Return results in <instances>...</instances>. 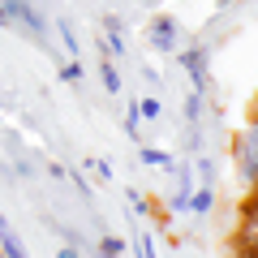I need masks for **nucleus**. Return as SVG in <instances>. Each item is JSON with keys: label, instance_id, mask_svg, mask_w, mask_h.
I'll return each instance as SVG.
<instances>
[{"label": "nucleus", "instance_id": "1a4fd4ad", "mask_svg": "<svg viewBox=\"0 0 258 258\" xmlns=\"http://www.w3.org/2000/svg\"><path fill=\"white\" fill-rule=\"evenodd\" d=\"M99 78H103V86H108V95H120V78H116V64L112 60L99 64Z\"/></svg>", "mask_w": 258, "mask_h": 258}, {"label": "nucleus", "instance_id": "f8f14e48", "mask_svg": "<svg viewBox=\"0 0 258 258\" xmlns=\"http://www.w3.org/2000/svg\"><path fill=\"white\" fill-rule=\"evenodd\" d=\"M142 164H147V168H168L172 159H168L164 151H155V147H142Z\"/></svg>", "mask_w": 258, "mask_h": 258}, {"label": "nucleus", "instance_id": "9b49d317", "mask_svg": "<svg viewBox=\"0 0 258 258\" xmlns=\"http://www.w3.org/2000/svg\"><path fill=\"white\" fill-rule=\"evenodd\" d=\"M198 116H203V91H194L189 99H185V120H189V125H198Z\"/></svg>", "mask_w": 258, "mask_h": 258}, {"label": "nucleus", "instance_id": "9d476101", "mask_svg": "<svg viewBox=\"0 0 258 258\" xmlns=\"http://www.w3.org/2000/svg\"><path fill=\"white\" fill-rule=\"evenodd\" d=\"M120 254H125V241H120V237H103L95 258H120Z\"/></svg>", "mask_w": 258, "mask_h": 258}, {"label": "nucleus", "instance_id": "ddd939ff", "mask_svg": "<svg viewBox=\"0 0 258 258\" xmlns=\"http://www.w3.org/2000/svg\"><path fill=\"white\" fill-rule=\"evenodd\" d=\"M138 103H142V108H138V116H151V120L159 116V99H138Z\"/></svg>", "mask_w": 258, "mask_h": 258}, {"label": "nucleus", "instance_id": "f257e3e1", "mask_svg": "<svg viewBox=\"0 0 258 258\" xmlns=\"http://www.w3.org/2000/svg\"><path fill=\"white\" fill-rule=\"evenodd\" d=\"M0 9L9 13V26H22V30H30L35 39H43L47 35V22H43V13L30 5V0H0Z\"/></svg>", "mask_w": 258, "mask_h": 258}, {"label": "nucleus", "instance_id": "39448f33", "mask_svg": "<svg viewBox=\"0 0 258 258\" xmlns=\"http://www.w3.org/2000/svg\"><path fill=\"white\" fill-rule=\"evenodd\" d=\"M232 258H258V228H241L232 237Z\"/></svg>", "mask_w": 258, "mask_h": 258}, {"label": "nucleus", "instance_id": "7ed1b4c3", "mask_svg": "<svg viewBox=\"0 0 258 258\" xmlns=\"http://www.w3.org/2000/svg\"><path fill=\"white\" fill-rule=\"evenodd\" d=\"M151 43H155L159 52H172L176 47V22L168 18V13H159V18L151 22Z\"/></svg>", "mask_w": 258, "mask_h": 258}, {"label": "nucleus", "instance_id": "20e7f679", "mask_svg": "<svg viewBox=\"0 0 258 258\" xmlns=\"http://www.w3.org/2000/svg\"><path fill=\"white\" fill-rule=\"evenodd\" d=\"M181 64H185V74L194 78V91H207V56H203V47H189V52L181 56Z\"/></svg>", "mask_w": 258, "mask_h": 258}, {"label": "nucleus", "instance_id": "f3484780", "mask_svg": "<svg viewBox=\"0 0 258 258\" xmlns=\"http://www.w3.org/2000/svg\"><path fill=\"white\" fill-rule=\"evenodd\" d=\"M0 228H9V220H5V215H0Z\"/></svg>", "mask_w": 258, "mask_h": 258}, {"label": "nucleus", "instance_id": "f03ea898", "mask_svg": "<svg viewBox=\"0 0 258 258\" xmlns=\"http://www.w3.org/2000/svg\"><path fill=\"white\" fill-rule=\"evenodd\" d=\"M232 159H237V172L245 176V181H258V125L245 129V134H237Z\"/></svg>", "mask_w": 258, "mask_h": 258}, {"label": "nucleus", "instance_id": "6e6552de", "mask_svg": "<svg viewBox=\"0 0 258 258\" xmlns=\"http://www.w3.org/2000/svg\"><path fill=\"white\" fill-rule=\"evenodd\" d=\"M211 207H215V189H211V185H203L198 194H189V211L194 215H207Z\"/></svg>", "mask_w": 258, "mask_h": 258}, {"label": "nucleus", "instance_id": "4468645a", "mask_svg": "<svg viewBox=\"0 0 258 258\" xmlns=\"http://www.w3.org/2000/svg\"><path fill=\"white\" fill-rule=\"evenodd\" d=\"M60 78H64V82H78V78H82V64H78V60H69V64L60 69Z\"/></svg>", "mask_w": 258, "mask_h": 258}, {"label": "nucleus", "instance_id": "a211bd4d", "mask_svg": "<svg viewBox=\"0 0 258 258\" xmlns=\"http://www.w3.org/2000/svg\"><path fill=\"white\" fill-rule=\"evenodd\" d=\"M254 120H258V112H254Z\"/></svg>", "mask_w": 258, "mask_h": 258}, {"label": "nucleus", "instance_id": "2eb2a0df", "mask_svg": "<svg viewBox=\"0 0 258 258\" xmlns=\"http://www.w3.org/2000/svg\"><path fill=\"white\" fill-rule=\"evenodd\" d=\"M60 35H64V47H69V52H78V35L69 30V22H60Z\"/></svg>", "mask_w": 258, "mask_h": 258}, {"label": "nucleus", "instance_id": "dca6fc26", "mask_svg": "<svg viewBox=\"0 0 258 258\" xmlns=\"http://www.w3.org/2000/svg\"><path fill=\"white\" fill-rule=\"evenodd\" d=\"M0 26H9V13H5V9H0Z\"/></svg>", "mask_w": 258, "mask_h": 258}, {"label": "nucleus", "instance_id": "423d86ee", "mask_svg": "<svg viewBox=\"0 0 258 258\" xmlns=\"http://www.w3.org/2000/svg\"><path fill=\"white\" fill-rule=\"evenodd\" d=\"M189 194H194V176L189 168L176 172V194H172V211H189Z\"/></svg>", "mask_w": 258, "mask_h": 258}, {"label": "nucleus", "instance_id": "0eeeda50", "mask_svg": "<svg viewBox=\"0 0 258 258\" xmlns=\"http://www.w3.org/2000/svg\"><path fill=\"white\" fill-rule=\"evenodd\" d=\"M0 254L5 258H26V245H22V237L13 228H0Z\"/></svg>", "mask_w": 258, "mask_h": 258}]
</instances>
